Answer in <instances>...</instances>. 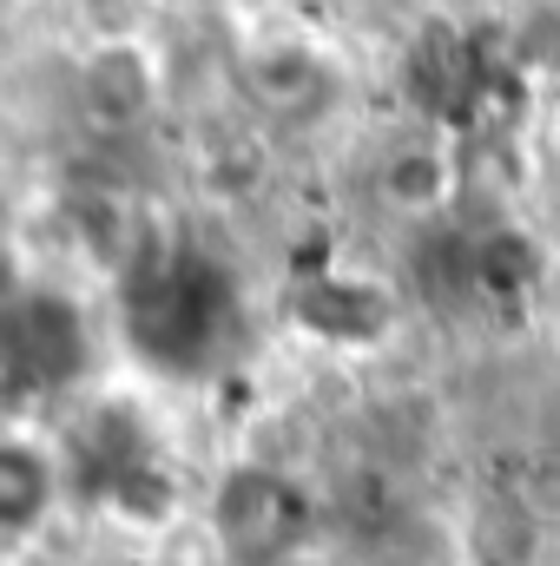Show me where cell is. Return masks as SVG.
<instances>
[{
    "label": "cell",
    "instance_id": "1",
    "mask_svg": "<svg viewBox=\"0 0 560 566\" xmlns=\"http://www.w3.org/2000/svg\"><path fill=\"white\" fill-rule=\"evenodd\" d=\"M172 99V66L145 33H100L73 66V106L100 139H139Z\"/></svg>",
    "mask_w": 560,
    "mask_h": 566
},
{
    "label": "cell",
    "instance_id": "2",
    "mask_svg": "<svg viewBox=\"0 0 560 566\" xmlns=\"http://www.w3.org/2000/svg\"><path fill=\"white\" fill-rule=\"evenodd\" d=\"M303 494L283 468L245 461L225 474L218 501H211V541L231 566H283L303 547Z\"/></svg>",
    "mask_w": 560,
    "mask_h": 566
},
{
    "label": "cell",
    "instance_id": "3",
    "mask_svg": "<svg viewBox=\"0 0 560 566\" xmlns=\"http://www.w3.org/2000/svg\"><path fill=\"white\" fill-rule=\"evenodd\" d=\"M231 80H238V99L265 119V126H303V119H323L343 93V73L330 66L323 46H310L303 33H265V40H245L238 60H231Z\"/></svg>",
    "mask_w": 560,
    "mask_h": 566
},
{
    "label": "cell",
    "instance_id": "4",
    "mask_svg": "<svg viewBox=\"0 0 560 566\" xmlns=\"http://www.w3.org/2000/svg\"><path fill=\"white\" fill-rule=\"evenodd\" d=\"M370 191L383 211H396L403 224H435L455 211V191H462V165H455V145L442 133H403V139L383 145L376 171H370Z\"/></svg>",
    "mask_w": 560,
    "mask_h": 566
},
{
    "label": "cell",
    "instance_id": "5",
    "mask_svg": "<svg viewBox=\"0 0 560 566\" xmlns=\"http://www.w3.org/2000/svg\"><path fill=\"white\" fill-rule=\"evenodd\" d=\"M53 501H60V454L27 434H0V547L33 541Z\"/></svg>",
    "mask_w": 560,
    "mask_h": 566
},
{
    "label": "cell",
    "instance_id": "6",
    "mask_svg": "<svg viewBox=\"0 0 560 566\" xmlns=\"http://www.w3.org/2000/svg\"><path fill=\"white\" fill-rule=\"evenodd\" d=\"M27 303V277H20V258H7L0 251V329L13 323V310Z\"/></svg>",
    "mask_w": 560,
    "mask_h": 566
}]
</instances>
